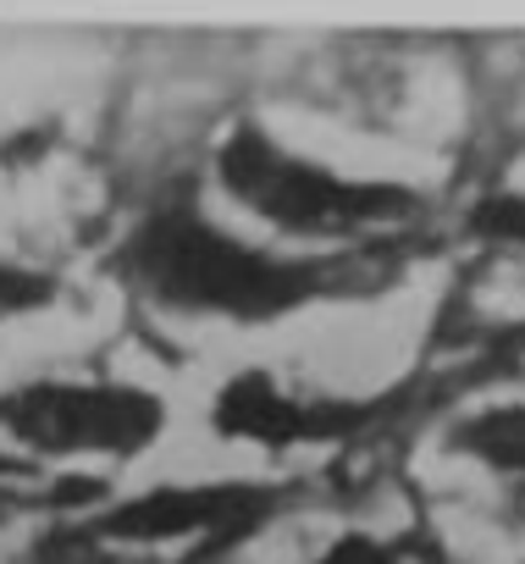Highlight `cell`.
<instances>
[{"label":"cell","instance_id":"obj_1","mask_svg":"<svg viewBox=\"0 0 525 564\" xmlns=\"http://www.w3.org/2000/svg\"><path fill=\"white\" fill-rule=\"evenodd\" d=\"M128 265L155 300L227 322H277L332 289L321 260H277L194 210L150 216L128 249Z\"/></svg>","mask_w":525,"mask_h":564},{"label":"cell","instance_id":"obj_2","mask_svg":"<svg viewBox=\"0 0 525 564\" xmlns=\"http://www.w3.org/2000/svg\"><path fill=\"white\" fill-rule=\"evenodd\" d=\"M216 177L238 205H249L254 216H266L272 227L299 232V238L371 232L387 221H409L420 205L398 183H360V177L327 172V166L272 144L260 128L227 133V144L216 150Z\"/></svg>","mask_w":525,"mask_h":564},{"label":"cell","instance_id":"obj_3","mask_svg":"<svg viewBox=\"0 0 525 564\" xmlns=\"http://www.w3.org/2000/svg\"><path fill=\"white\" fill-rule=\"evenodd\" d=\"M0 426L40 454H100L133 459L144 454L161 426L166 404L128 382H34L0 399Z\"/></svg>","mask_w":525,"mask_h":564},{"label":"cell","instance_id":"obj_4","mask_svg":"<svg viewBox=\"0 0 525 564\" xmlns=\"http://www.w3.org/2000/svg\"><path fill=\"white\" fill-rule=\"evenodd\" d=\"M266 509H272V492L266 487H249V481L155 487V492H139V498L117 503L100 520V536L133 542V547H166V542H188V536L216 542V536L249 531Z\"/></svg>","mask_w":525,"mask_h":564},{"label":"cell","instance_id":"obj_5","mask_svg":"<svg viewBox=\"0 0 525 564\" xmlns=\"http://www.w3.org/2000/svg\"><path fill=\"white\" fill-rule=\"evenodd\" d=\"M210 426L232 443H260V448H294V443H316L338 426V410L327 404H305L299 393H288L277 377L266 371H243L216 393Z\"/></svg>","mask_w":525,"mask_h":564},{"label":"cell","instance_id":"obj_6","mask_svg":"<svg viewBox=\"0 0 525 564\" xmlns=\"http://www.w3.org/2000/svg\"><path fill=\"white\" fill-rule=\"evenodd\" d=\"M459 448L470 459H481L486 470L508 476L514 487H525V404L481 410L475 421L459 426Z\"/></svg>","mask_w":525,"mask_h":564},{"label":"cell","instance_id":"obj_7","mask_svg":"<svg viewBox=\"0 0 525 564\" xmlns=\"http://www.w3.org/2000/svg\"><path fill=\"white\" fill-rule=\"evenodd\" d=\"M310 564H409L398 547H387V542H376V536H338L332 547H321Z\"/></svg>","mask_w":525,"mask_h":564},{"label":"cell","instance_id":"obj_8","mask_svg":"<svg viewBox=\"0 0 525 564\" xmlns=\"http://www.w3.org/2000/svg\"><path fill=\"white\" fill-rule=\"evenodd\" d=\"M475 227L486 232V238H503V243H519L525 249V199H486L481 210H475Z\"/></svg>","mask_w":525,"mask_h":564},{"label":"cell","instance_id":"obj_9","mask_svg":"<svg viewBox=\"0 0 525 564\" xmlns=\"http://www.w3.org/2000/svg\"><path fill=\"white\" fill-rule=\"evenodd\" d=\"M45 294H51V282H45V276L18 271V265H0V316H12V311H34Z\"/></svg>","mask_w":525,"mask_h":564},{"label":"cell","instance_id":"obj_10","mask_svg":"<svg viewBox=\"0 0 525 564\" xmlns=\"http://www.w3.org/2000/svg\"><path fill=\"white\" fill-rule=\"evenodd\" d=\"M12 503H18V492H12V481H7V470H0V520L12 514Z\"/></svg>","mask_w":525,"mask_h":564}]
</instances>
